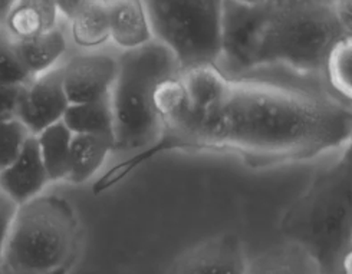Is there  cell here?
Masks as SVG:
<instances>
[{"instance_id":"obj_14","label":"cell","mask_w":352,"mask_h":274,"mask_svg":"<svg viewBox=\"0 0 352 274\" xmlns=\"http://www.w3.org/2000/svg\"><path fill=\"white\" fill-rule=\"evenodd\" d=\"M116 150V139L111 135H72L69 170L67 180L71 184H84L97 174L108 155Z\"/></svg>"},{"instance_id":"obj_16","label":"cell","mask_w":352,"mask_h":274,"mask_svg":"<svg viewBox=\"0 0 352 274\" xmlns=\"http://www.w3.org/2000/svg\"><path fill=\"white\" fill-rule=\"evenodd\" d=\"M248 274H322V271L305 250L285 241L249 262Z\"/></svg>"},{"instance_id":"obj_30","label":"cell","mask_w":352,"mask_h":274,"mask_svg":"<svg viewBox=\"0 0 352 274\" xmlns=\"http://www.w3.org/2000/svg\"><path fill=\"white\" fill-rule=\"evenodd\" d=\"M314 2L325 5V6H332L335 2H337V0H314Z\"/></svg>"},{"instance_id":"obj_22","label":"cell","mask_w":352,"mask_h":274,"mask_svg":"<svg viewBox=\"0 0 352 274\" xmlns=\"http://www.w3.org/2000/svg\"><path fill=\"white\" fill-rule=\"evenodd\" d=\"M30 80L32 76L14 51L13 39L0 29V82L10 87H23Z\"/></svg>"},{"instance_id":"obj_13","label":"cell","mask_w":352,"mask_h":274,"mask_svg":"<svg viewBox=\"0 0 352 274\" xmlns=\"http://www.w3.org/2000/svg\"><path fill=\"white\" fill-rule=\"evenodd\" d=\"M58 19L54 0H18L2 30L14 41H23L55 29Z\"/></svg>"},{"instance_id":"obj_17","label":"cell","mask_w":352,"mask_h":274,"mask_svg":"<svg viewBox=\"0 0 352 274\" xmlns=\"http://www.w3.org/2000/svg\"><path fill=\"white\" fill-rule=\"evenodd\" d=\"M72 135L62 121L47 126L36 135L41 158L50 183L67 180Z\"/></svg>"},{"instance_id":"obj_4","label":"cell","mask_w":352,"mask_h":274,"mask_svg":"<svg viewBox=\"0 0 352 274\" xmlns=\"http://www.w3.org/2000/svg\"><path fill=\"white\" fill-rule=\"evenodd\" d=\"M118 72L109 95L114 118V151H142L153 145L162 131L155 106L160 84L177 78L182 67L168 47L157 39L122 51Z\"/></svg>"},{"instance_id":"obj_9","label":"cell","mask_w":352,"mask_h":274,"mask_svg":"<svg viewBox=\"0 0 352 274\" xmlns=\"http://www.w3.org/2000/svg\"><path fill=\"white\" fill-rule=\"evenodd\" d=\"M62 84L69 104L108 100L117 72V56L105 52L78 55L60 65Z\"/></svg>"},{"instance_id":"obj_25","label":"cell","mask_w":352,"mask_h":274,"mask_svg":"<svg viewBox=\"0 0 352 274\" xmlns=\"http://www.w3.org/2000/svg\"><path fill=\"white\" fill-rule=\"evenodd\" d=\"M89 2L91 0H54L58 14L68 22H71Z\"/></svg>"},{"instance_id":"obj_2","label":"cell","mask_w":352,"mask_h":274,"mask_svg":"<svg viewBox=\"0 0 352 274\" xmlns=\"http://www.w3.org/2000/svg\"><path fill=\"white\" fill-rule=\"evenodd\" d=\"M286 241L305 250L322 274H351L352 151L319 171L286 208L279 224Z\"/></svg>"},{"instance_id":"obj_26","label":"cell","mask_w":352,"mask_h":274,"mask_svg":"<svg viewBox=\"0 0 352 274\" xmlns=\"http://www.w3.org/2000/svg\"><path fill=\"white\" fill-rule=\"evenodd\" d=\"M332 10L335 13V16H337L338 21L341 22V25L348 30L351 32V0H337L332 6Z\"/></svg>"},{"instance_id":"obj_5","label":"cell","mask_w":352,"mask_h":274,"mask_svg":"<svg viewBox=\"0 0 352 274\" xmlns=\"http://www.w3.org/2000/svg\"><path fill=\"white\" fill-rule=\"evenodd\" d=\"M351 36L331 6L305 0L272 8L263 30L258 68L283 65L308 73L325 68V62L341 39Z\"/></svg>"},{"instance_id":"obj_15","label":"cell","mask_w":352,"mask_h":274,"mask_svg":"<svg viewBox=\"0 0 352 274\" xmlns=\"http://www.w3.org/2000/svg\"><path fill=\"white\" fill-rule=\"evenodd\" d=\"M13 45L32 79L58 67L59 59L65 55L68 47L65 34L59 26L30 39H13Z\"/></svg>"},{"instance_id":"obj_29","label":"cell","mask_w":352,"mask_h":274,"mask_svg":"<svg viewBox=\"0 0 352 274\" xmlns=\"http://www.w3.org/2000/svg\"><path fill=\"white\" fill-rule=\"evenodd\" d=\"M237 2H243L248 5H262L266 3V0H237Z\"/></svg>"},{"instance_id":"obj_7","label":"cell","mask_w":352,"mask_h":274,"mask_svg":"<svg viewBox=\"0 0 352 274\" xmlns=\"http://www.w3.org/2000/svg\"><path fill=\"white\" fill-rule=\"evenodd\" d=\"M272 6L223 0L220 19V56L217 68L242 75L258 68V52Z\"/></svg>"},{"instance_id":"obj_8","label":"cell","mask_w":352,"mask_h":274,"mask_svg":"<svg viewBox=\"0 0 352 274\" xmlns=\"http://www.w3.org/2000/svg\"><path fill=\"white\" fill-rule=\"evenodd\" d=\"M68 105L62 68L58 65L21 88L14 117L28 128L30 135L36 137L47 126L62 121Z\"/></svg>"},{"instance_id":"obj_11","label":"cell","mask_w":352,"mask_h":274,"mask_svg":"<svg viewBox=\"0 0 352 274\" xmlns=\"http://www.w3.org/2000/svg\"><path fill=\"white\" fill-rule=\"evenodd\" d=\"M47 183L36 137L30 135L19 157L0 171V190L21 205L41 196Z\"/></svg>"},{"instance_id":"obj_1","label":"cell","mask_w":352,"mask_h":274,"mask_svg":"<svg viewBox=\"0 0 352 274\" xmlns=\"http://www.w3.org/2000/svg\"><path fill=\"white\" fill-rule=\"evenodd\" d=\"M154 101L162 118L157 141L105 172L92 187L95 196L171 151L229 154L259 170L302 163L351 145L349 106L292 88L229 78L214 102L190 109L177 76L158 85Z\"/></svg>"},{"instance_id":"obj_6","label":"cell","mask_w":352,"mask_h":274,"mask_svg":"<svg viewBox=\"0 0 352 274\" xmlns=\"http://www.w3.org/2000/svg\"><path fill=\"white\" fill-rule=\"evenodd\" d=\"M154 39L177 58L182 71L217 67L223 0H142Z\"/></svg>"},{"instance_id":"obj_27","label":"cell","mask_w":352,"mask_h":274,"mask_svg":"<svg viewBox=\"0 0 352 274\" xmlns=\"http://www.w3.org/2000/svg\"><path fill=\"white\" fill-rule=\"evenodd\" d=\"M16 2H18V0H0V29L3 27L5 21L13 6L16 5Z\"/></svg>"},{"instance_id":"obj_18","label":"cell","mask_w":352,"mask_h":274,"mask_svg":"<svg viewBox=\"0 0 352 274\" xmlns=\"http://www.w3.org/2000/svg\"><path fill=\"white\" fill-rule=\"evenodd\" d=\"M71 36L82 49H98L109 42L107 0H91L71 21Z\"/></svg>"},{"instance_id":"obj_19","label":"cell","mask_w":352,"mask_h":274,"mask_svg":"<svg viewBox=\"0 0 352 274\" xmlns=\"http://www.w3.org/2000/svg\"><path fill=\"white\" fill-rule=\"evenodd\" d=\"M62 122L74 135L114 137V118L109 98L97 102L69 104L62 117Z\"/></svg>"},{"instance_id":"obj_23","label":"cell","mask_w":352,"mask_h":274,"mask_svg":"<svg viewBox=\"0 0 352 274\" xmlns=\"http://www.w3.org/2000/svg\"><path fill=\"white\" fill-rule=\"evenodd\" d=\"M18 204L12 201L5 192L0 190V260H2V254L5 249V243L8 240L10 225L13 222L16 209H18Z\"/></svg>"},{"instance_id":"obj_12","label":"cell","mask_w":352,"mask_h":274,"mask_svg":"<svg viewBox=\"0 0 352 274\" xmlns=\"http://www.w3.org/2000/svg\"><path fill=\"white\" fill-rule=\"evenodd\" d=\"M109 42L121 51L134 49L154 39L142 0H107Z\"/></svg>"},{"instance_id":"obj_3","label":"cell","mask_w":352,"mask_h":274,"mask_svg":"<svg viewBox=\"0 0 352 274\" xmlns=\"http://www.w3.org/2000/svg\"><path fill=\"white\" fill-rule=\"evenodd\" d=\"M82 243V225L71 203L41 194L16 209L0 270L3 274H69Z\"/></svg>"},{"instance_id":"obj_10","label":"cell","mask_w":352,"mask_h":274,"mask_svg":"<svg viewBox=\"0 0 352 274\" xmlns=\"http://www.w3.org/2000/svg\"><path fill=\"white\" fill-rule=\"evenodd\" d=\"M249 260L237 234L225 233L201 241L175 264L173 274H248Z\"/></svg>"},{"instance_id":"obj_20","label":"cell","mask_w":352,"mask_h":274,"mask_svg":"<svg viewBox=\"0 0 352 274\" xmlns=\"http://www.w3.org/2000/svg\"><path fill=\"white\" fill-rule=\"evenodd\" d=\"M352 46L351 36L341 39L333 46L327 62L325 71L331 85L337 89L345 100L352 96Z\"/></svg>"},{"instance_id":"obj_28","label":"cell","mask_w":352,"mask_h":274,"mask_svg":"<svg viewBox=\"0 0 352 274\" xmlns=\"http://www.w3.org/2000/svg\"><path fill=\"white\" fill-rule=\"evenodd\" d=\"M266 2L272 8H280V6H286V5H294V3H299V2H305V0H266Z\"/></svg>"},{"instance_id":"obj_21","label":"cell","mask_w":352,"mask_h":274,"mask_svg":"<svg viewBox=\"0 0 352 274\" xmlns=\"http://www.w3.org/2000/svg\"><path fill=\"white\" fill-rule=\"evenodd\" d=\"M30 133L16 117L0 119V171L22 152Z\"/></svg>"},{"instance_id":"obj_24","label":"cell","mask_w":352,"mask_h":274,"mask_svg":"<svg viewBox=\"0 0 352 274\" xmlns=\"http://www.w3.org/2000/svg\"><path fill=\"white\" fill-rule=\"evenodd\" d=\"M22 87H10L0 82V119L14 117Z\"/></svg>"}]
</instances>
